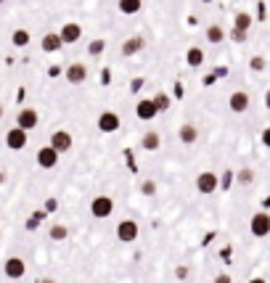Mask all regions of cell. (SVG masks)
Returning a JSON list of instances; mask_svg holds the SVG:
<instances>
[{
  "instance_id": "6da1fadb",
  "label": "cell",
  "mask_w": 270,
  "mask_h": 283,
  "mask_svg": "<svg viewBox=\"0 0 270 283\" xmlns=\"http://www.w3.org/2000/svg\"><path fill=\"white\" fill-rule=\"evenodd\" d=\"M249 230H252V235H257V238H265V235H270V212H257V214H252Z\"/></svg>"
},
{
  "instance_id": "7a4b0ae2",
  "label": "cell",
  "mask_w": 270,
  "mask_h": 283,
  "mask_svg": "<svg viewBox=\"0 0 270 283\" xmlns=\"http://www.w3.org/2000/svg\"><path fill=\"white\" fill-rule=\"evenodd\" d=\"M111 212H114V201H111V196H95L90 201V214L95 220H106Z\"/></svg>"
},
{
  "instance_id": "3957f363",
  "label": "cell",
  "mask_w": 270,
  "mask_h": 283,
  "mask_svg": "<svg viewBox=\"0 0 270 283\" xmlns=\"http://www.w3.org/2000/svg\"><path fill=\"white\" fill-rule=\"evenodd\" d=\"M72 143H74V138H72L69 130H56V133L51 135V148H53L58 156L67 154V151H72Z\"/></svg>"
},
{
  "instance_id": "277c9868",
  "label": "cell",
  "mask_w": 270,
  "mask_h": 283,
  "mask_svg": "<svg viewBox=\"0 0 270 283\" xmlns=\"http://www.w3.org/2000/svg\"><path fill=\"white\" fill-rule=\"evenodd\" d=\"M40 122V114L35 112V108H19V114H16V127H22L24 133L35 130Z\"/></svg>"
},
{
  "instance_id": "5b68a950",
  "label": "cell",
  "mask_w": 270,
  "mask_h": 283,
  "mask_svg": "<svg viewBox=\"0 0 270 283\" xmlns=\"http://www.w3.org/2000/svg\"><path fill=\"white\" fill-rule=\"evenodd\" d=\"M138 223L135 220H122V223L117 225V238L122 241V244H133L135 238H138Z\"/></svg>"
},
{
  "instance_id": "8992f818",
  "label": "cell",
  "mask_w": 270,
  "mask_h": 283,
  "mask_svg": "<svg viewBox=\"0 0 270 283\" xmlns=\"http://www.w3.org/2000/svg\"><path fill=\"white\" fill-rule=\"evenodd\" d=\"M3 273H6V278H11V280H19V278H24V273H27V265H24L22 257H8L6 265H3Z\"/></svg>"
},
{
  "instance_id": "52a82bcc",
  "label": "cell",
  "mask_w": 270,
  "mask_h": 283,
  "mask_svg": "<svg viewBox=\"0 0 270 283\" xmlns=\"http://www.w3.org/2000/svg\"><path fill=\"white\" fill-rule=\"evenodd\" d=\"M217 188H220V180H217L215 172H201V175L196 178V191H199V193L210 196V193L217 191Z\"/></svg>"
},
{
  "instance_id": "ba28073f",
  "label": "cell",
  "mask_w": 270,
  "mask_h": 283,
  "mask_svg": "<svg viewBox=\"0 0 270 283\" xmlns=\"http://www.w3.org/2000/svg\"><path fill=\"white\" fill-rule=\"evenodd\" d=\"M6 146H8L11 151H22V148L27 146V133H24L22 127H11V130L6 133Z\"/></svg>"
},
{
  "instance_id": "9c48e42d",
  "label": "cell",
  "mask_w": 270,
  "mask_h": 283,
  "mask_svg": "<svg viewBox=\"0 0 270 283\" xmlns=\"http://www.w3.org/2000/svg\"><path fill=\"white\" fill-rule=\"evenodd\" d=\"M58 37H61L64 45H72V42H77L79 37H82V27H79L77 21H69V24H64V27H61Z\"/></svg>"
},
{
  "instance_id": "30bf717a",
  "label": "cell",
  "mask_w": 270,
  "mask_h": 283,
  "mask_svg": "<svg viewBox=\"0 0 270 283\" xmlns=\"http://www.w3.org/2000/svg\"><path fill=\"white\" fill-rule=\"evenodd\" d=\"M119 114H114V112H103L101 117H98V130L101 133H117L119 130Z\"/></svg>"
},
{
  "instance_id": "8fae6325",
  "label": "cell",
  "mask_w": 270,
  "mask_h": 283,
  "mask_svg": "<svg viewBox=\"0 0 270 283\" xmlns=\"http://www.w3.org/2000/svg\"><path fill=\"white\" fill-rule=\"evenodd\" d=\"M88 80V67L85 64H69L67 67V82H72V85H79V82H85Z\"/></svg>"
},
{
  "instance_id": "7c38bea8",
  "label": "cell",
  "mask_w": 270,
  "mask_h": 283,
  "mask_svg": "<svg viewBox=\"0 0 270 283\" xmlns=\"http://www.w3.org/2000/svg\"><path fill=\"white\" fill-rule=\"evenodd\" d=\"M135 114H138V119H143V122H151L159 112H156V106H154L151 98H143V101H138V106H135Z\"/></svg>"
},
{
  "instance_id": "4fadbf2b",
  "label": "cell",
  "mask_w": 270,
  "mask_h": 283,
  "mask_svg": "<svg viewBox=\"0 0 270 283\" xmlns=\"http://www.w3.org/2000/svg\"><path fill=\"white\" fill-rule=\"evenodd\" d=\"M37 164H40L43 169H53V167L58 164V154H56L51 146L40 148V151H37Z\"/></svg>"
},
{
  "instance_id": "5bb4252c",
  "label": "cell",
  "mask_w": 270,
  "mask_h": 283,
  "mask_svg": "<svg viewBox=\"0 0 270 283\" xmlns=\"http://www.w3.org/2000/svg\"><path fill=\"white\" fill-rule=\"evenodd\" d=\"M228 106H231V112H236V114H244L246 108H249V96L244 90H236L233 96L228 98Z\"/></svg>"
},
{
  "instance_id": "9a60e30c",
  "label": "cell",
  "mask_w": 270,
  "mask_h": 283,
  "mask_svg": "<svg viewBox=\"0 0 270 283\" xmlns=\"http://www.w3.org/2000/svg\"><path fill=\"white\" fill-rule=\"evenodd\" d=\"M140 146L146 148V151H159V146H162V138H159V133H156V130H149V133H143Z\"/></svg>"
},
{
  "instance_id": "2e32d148",
  "label": "cell",
  "mask_w": 270,
  "mask_h": 283,
  "mask_svg": "<svg viewBox=\"0 0 270 283\" xmlns=\"http://www.w3.org/2000/svg\"><path fill=\"white\" fill-rule=\"evenodd\" d=\"M122 56H135V53H140L143 51V37H127L124 42H122Z\"/></svg>"
},
{
  "instance_id": "e0dca14e",
  "label": "cell",
  "mask_w": 270,
  "mask_h": 283,
  "mask_svg": "<svg viewBox=\"0 0 270 283\" xmlns=\"http://www.w3.org/2000/svg\"><path fill=\"white\" fill-rule=\"evenodd\" d=\"M180 140L185 146H194L196 140H199V130H196V124H183L180 127Z\"/></svg>"
},
{
  "instance_id": "ac0fdd59",
  "label": "cell",
  "mask_w": 270,
  "mask_h": 283,
  "mask_svg": "<svg viewBox=\"0 0 270 283\" xmlns=\"http://www.w3.org/2000/svg\"><path fill=\"white\" fill-rule=\"evenodd\" d=\"M61 45H64V42H61L58 32H48V35L43 37V51H48V53H56Z\"/></svg>"
},
{
  "instance_id": "d6986e66",
  "label": "cell",
  "mask_w": 270,
  "mask_h": 283,
  "mask_svg": "<svg viewBox=\"0 0 270 283\" xmlns=\"http://www.w3.org/2000/svg\"><path fill=\"white\" fill-rule=\"evenodd\" d=\"M206 40H210L212 45L222 42V40H225V29H222L220 24H210V27H206Z\"/></svg>"
},
{
  "instance_id": "ffe728a7",
  "label": "cell",
  "mask_w": 270,
  "mask_h": 283,
  "mask_svg": "<svg viewBox=\"0 0 270 283\" xmlns=\"http://www.w3.org/2000/svg\"><path fill=\"white\" fill-rule=\"evenodd\" d=\"M252 24H254V19L249 16V13H244V11L233 16V27H236V29H241V32H249V27H252Z\"/></svg>"
},
{
  "instance_id": "44dd1931",
  "label": "cell",
  "mask_w": 270,
  "mask_h": 283,
  "mask_svg": "<svg viewBox=\"0 0 270 283\" xmlns=\"http://www.w3.org/2000/svg\"><path fill=\"white\" fill-rule=\"evenodd\" d=\"M143 8L140 0H119V11L124 13V16H133V13H138Z\"/></svg>"
},
{
  "instance_id": "7402d4cb",
  "label": "cell",
  "mask_w": 270,
  "mask_h": 283,
  "mask_svg": "<svg viewBox=\"0 0 270 283\" xmlns=\"http://www.w3.org/2000/svg\"><path fill=\"white\" fill-rule=\"evenodd\" d=\"M185 61H188V67H201L204 64V51L201 48H188Z\"/></svg>"
},
{
  "instance_id": "603a6c76",
  "label": "cell",
  "mask_w": 270,
  "mask_h": 283,
  "mask_svg": "<svg viewBox=\"0 0 270 283\" xmlns=\"http://www.w3.org/2000/svg\"><path fill=\"white\" fill-rule=\"evenodd\" d=\"M11 45H16V48L29 45V32H27V29H16V32L11 35Z\"/></svg>"
},
{
  "instance_id": "cb8c5ba5",
  "label": "cell",
  "mask_w": 270,
  "mask_h": 283,
  "mask_svg": "<svg viewBox=\"0 0 270 283\" xmlns=\"http://www.w3.org/2000/svg\"><path fill=\"white\" fill-rule=\"evenodd\" d=\"M151 101L156 106V112H167V108H170V96H167V93H156Z\"/></svg>"
},
{
  "instance_id": "d4e9b609",
  "label": "cell",
  "mask_w": 270,
  "mask_h": 283,
  "mask_svg": "<svg viewBox=\"0 0 270 283\" xmlns=\"http://www.w3.org/2000/svg\"><path fill=\"white\" fill-rule=\"evenodd\" d=\"M48 235H51L53 241H64V238L69 235V228H67V225H53L51 230H48Z\"/></svg>"
},
{
  "instance_id": "484cf974",
  "label": "cell",
  "mask_w": 270,
  "mask_h": 283,
  "mask_svg": "<svg viewBox=\"0 0 270 283\" xmlns=\"http://www.w3.org/2000/svg\"><path fill=\"white\" fill-rule=\"evenodd\" d=\"M236 180L241 183V185H252L254 183V172L249 169V167H244V169H238V175H236Z\"/></svg>"
},
{
  "instance_id": "4316f807",
  "label": "cell",
  "mask_w": 270,
  "mask_h": 283,
  "mask_svg": "<svg viewBox=\"0 0 270 283\" xmlns=\"http://www.w3.org/2000/svg\"><path fill=\"white\" fill-rule=\"evenodd\" d=\"M140 193L143 196H156V183L154 180H143L140 183Z\"/></svg>"
},
{
  "instance_id": "83f0119b",
  "label": "cell",
  "mask_w": 270,
  "mask_h": 283,
  "mask_svg": "<svg viewBox=\"0 0 270 283\" xmlns=\"http://www.w3.org/2000/svg\"><path fill=\"white\" fill-rule=\"evenodd\" d=\"M103 48H106V42H103V40H93V42L88 45L90 56H101V53H103Z\"/></svg>"
},
{
  "instance_id": "f1b7e54d",
  "label": "cell",
  "mask_w": 270,
  "mask_h": 283,
  "mask_svg": "<svg viewBox=\"0 0 270 283\" xmlns=\"http://www.w3.org/2000/svg\"><path fill=\"white\" fill-rule=\"evenodd\" d=\"M249 67H252L254 72H262V69H265V58H262V56H254V58L249 61Z\"/></svg>"
},
{
  "instance_id": "f546056e",
  "label": "cell",
  "mask_w": 270,
  "mask_h": 283,
  "mask_svg": "<svg viewBox=\"0 0 270 283\" xmlns=\"http://www.w3.org/2000/svg\"><path fill=\"white\" fill-rule=\"evenodd\" d=\"M231 40H233V42H244V40H246V32H241V29L233 27V29H231Z\"/></svg>"
},
{
  "instance_id": "4dcf8cb0",
  "label": "cell",
  "mask_w": 270,
  "mask_h": 283,
  "mask_svg": "<svg viewBox=\"0 0 270 283\" xmlns=\"http://www.w3.org/2000/svg\"><path fill=\"white\" fill-rule=\"evenodd\" d=\"M175 275H178V280H185V278H188V267H183V265H180L178 270H175Z\"/></svg>"
},
{
  "instance_id": "1f68e13d",
  "label": "cell",
  "mask_w": 270,
  "mask_h": 283,
  "mask_svg": "<svg viewBox=\"0 0 270 283\" xmlns=\"http://www.w3.org/2000/svg\"><path fill=\"white\" fill-rule=\"evenodd\" d=\"M262 146H265V148H270V127H265V130H262Z\"/></svg>"
},
{
  "instance_id": "d6a6232c",
  "label": "cell",
  "mask_w": 270,
  "mask_h": 283,
  "mask_svg": "<svg viewBox=\"0 0 270 283\" xmlns=\"http://www.w3.org/2000/svg\"><path fill=\"white\" fill-rule=\"evenodd\" d=\"M215 283H233V278H231L228 273H222V275H217V278H215Z\"/></svg>"
},
{
  "instance_id": "836d02e7",
  "label": "cell",
  "mask_w": 270,
  "mask_h": 283,
  "mask_svg": "<svg viewBox=\"0 0 270 283\" xmlns=\"http://www.w3.org/2000/svg\"><path fill=\"white\" fill-rule=\"evenodd\" d=\"M101 82H103V85H109V82H111V72H109V69H103V72H101Z\"/></svg>"
},
{
  "instance_id": "e575fe53",
  "label": "cell",
  "mask_w": 270,
  "mask_h": 283,
  "mask_svg": "<svg viewBox=\"0 0 270 283\" xmlns=\"http://www.w3.org/2000/svg\"><path fill=\"white\" fill-rule=\"evenodd\" d=\"M140 88H143V80H140V77H138V80H133V85H130V90H133V93H138Z\"/></svg>"
},
{
  "instance_id": "d590c367",
  "label": "cell",
  "mask_w": 270,
  "mask_h": 283,
  "mask_svg": "<svg viewBox=\"0 0 270 283\" xmlns=\"http://www.w3.org/2000/svg\"><path fill=\"white\" fill-rule=\"evenodd\" d=\"M32 217H35V220H37V223H40V220L45 217V212H43V209H37V212H32Z\"/></svg>"
},
{
  "instance_id": "8d00e7d4",
  "label": "cell",
  "mask_w": 270,
  "mask_h": 283,
  "mask_svg": "<svg viewBox=\"0 0 270 283\" xmlns=\"http://www.w3.org/2000/svg\"><path fill=\"white\" fill-rule=\"evenodd\" d=\"M249 283H267V280H265V278H252Z\"/></svg>"
},
{
  "instance_id": "74e56055",
  "label": "cell",
  "mask_w": 270,
  "mask_h": 283,
  "mask_svg": "<svg viewBox=\"0 0 270 283\" xmlns=\"http://www.w3.org/2000/svg\"><path fill=\"white\" fill-rule=\"evenodd\" d=\"M43 283H53V280H51V278H45V280H43Z\"/></svg>"
},
{
  "instance_id": "f35d334b",
  "label": "cell",
  "mask_w": 270,
  "mask_h": 283,
  "mask_svg": "<svg viewBox=\"0 0 270 283\" xmlns=\"http://www.w3.org/2000/svg\"><path fill=\"white\" fill-rule=\"evenodd\" d=\"M0 119H3V106H0Z\"/></svg>"
},
{
  "instance_id": "ab89813d",
  "label": "cell",
  "mask_w": 270,
  "mask_h": 283,
  "mask_svg": "<svg viewBox=\"0 0 270 283\" xmlns=\"http://www.w3.org/2000/svg\"><path fill=\"white\" fill-rule=\"evenodd\" d=\"M204 3H212V0H204Z\"/></svg>"
}]
</instances>
